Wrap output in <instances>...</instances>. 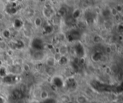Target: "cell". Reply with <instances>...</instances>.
Instances as JSON below:
<instances>
[{
    "mask_svg": "<svg viewBox=\"0 0 123 103\" xmlns=\"http://www.w3.org/2000/svg\"><path fill=\"white\" fill-rule=\"evenodd\" d=\"M0 25H1V22H0Z\"/></svg>",
    "mask_w": 123,
    "mask_h": 103,
    "instance_id": "34",
    "label": "cell"
},
{
    "mask_svg": "<svg viewBox=\"0 0 123 103\" xmlns=\"http://www.w3.org/2000/svg\"><path fill=\"white\" fill-rule=\"evenodd\" d=\"M35 26L36 27H40L41 26V25H42V20L40 18V17H36L35 19Z\"/></svg>",
    "mask_w": 123,
    "mask_h": 103,
    "instance_id": "14",
    "label": "cell"
},
{
    "mask_svg": "<svg viewBox=\"0 0 123 103\" xmlns=\"http://www.w3.org/2000/svg\"><path fill=\"white\" fill-rule=\"evenodd\" d=\"M45 72L48 74V75H50V76H51V75H53L54 74V73H55V69L53 68V67H46V69H45Z\"/></svg>",
    "mask_w": 123,
    "mask_h": 103,
    "instance_id": "8",
    "label": "cell"
},
{
    "mask_svg": "<svg viewBox=\"0 0 123 103\" xmlns=\"http://www.w3.org/2000/svg\"><path fill=\"white\" fill-rule=\"evenodd\" d=\"M44 53L42 50H37L36 52H35V54H33V58L35 59V60L37 61H40L44 58Z\"/></svg>",
    "mask_w": 123,
    "mask_h": 103,
    "instance_id": "5",
    "label": "cell"
},
{
    "mask_svg": "<svg viewBox=\"0 0 123 103\" xmlns=\"http://www.w3.org/2000/svg\"><path fill=\"white\" fill-rule=\"evenodd\" d=\"M40 98L42 99H43V100L47 99L48 98V92L45 91V90L42 91L41 93H40Z\"/></svg>",
    "mask_w": 123,
    "mask_h": 103,
    "instance_id": "11",
    "label": "cell"
},
{
    "mask_svg": "<svg viewBox=\"0 0 123 103\" xmlns=\"http://www.w3.org/2000/svg\"><path fill=\"white\" fill-rule=\"evenodd\" d=\"M10 71L12 74H20L22 73V66L19 64H15V65H12L10 66Z\"/></svg>",
    "mask_w": 123,
    "mask_h": 103,
    "instance_id": "1",
    "label": "cell"
},
{
    "mask_svg": "<svg viewBox=\"0 0 123 103\" xmlns=\"http://www.w3.org/2000/svg\"><path fill=\"white\" fill-rule=\"evenodd\" d=\"M24 35H25V37L29 38V37L31 35V33H30V32L28 30H25L24 31Z\"/></svg>",
    "mask_w": 123,
    "mask_h": 103,
    "instance_id": "25",
    "label": "cell"
},
{
    "mask_svg": "<svg viewBox=\"0 0 123 103\" xmlns=\"http://www.w3.org/2000/svg\"><path fill=\"white\" fill-rule=\"evenodd\" d=\"M44 103H55V100L53 99H45Z\"/></svg>",
    "mask_w": 123,
    "mask_h": 103,
    "instance_id": "27",
    "label": "cell"
},
{
    "mask_svg": "<svg viewBox=\"0 0 123 103\" xmlns=\"http://www.w3.org/2000/svg\"><path fill=\"white\" fill-rule=\"evenodd\" d=\"M43 14L45 17H50L53 15V11L50 9H45L43 11Z\"/></svg>",
    "mask_w": 123,
    "mask_h": 103,
    "instance_id": "10",
    "label": "cell"
},
{
    "mask_svg": "<svg viewBox=\"0 0 123 103\" xmlns=\"http://www.w3.org/2000/svg\"><path fill=\"white\" fill-rule=\"evenodd\" d=\"M55 58H53V57H50L47 59V61H46V64H47V66L48 67H53L55 65Z\"/></svg>",
    "mask_w": 123,
    "mask_h": 103,
    "instance_id": "7",
    "label": "cell"
},
{
    "mask_svg": "<svg viewBox=\"0 0 123 103\" xmlns=\"http://www.w3.org/2000/svg\"><path fill=\"white\" fill-rule=\"evenodd\" d=\"M32 47L38 50H41L43 46V40L40 38H35L33 41H32Z\"/></svg>",
    "mask_w": 123,
    "mask_h": 103,
    "instance_id": "3",
    "label": "cell"
},
{
    "mask_svg": "<svg viewBox=\"0 0 123 103\" xmlns=\"http://www.w3.org/2000/svg\"><path fill=\"white\" fill-rule=\"evenodd\" d=\"M75 21H76V20L72 17V15H69V16L66 17V18L65 20V23L67 25H72L75 23Z\"/></svg>",
    "mask_w": 123,
    "mask_h": 103,
    "instance_id": "6",
    "label": "cell"
},
{
    "mask_svg": "<svg viewBox=\"0 0 123 103\" xmlns=\"http://www.w3.org/2000/svg\"><path fill=\"white\" fill-rule=\"evenodd\" d=\"M3 35L6 37V38H8L10 36V32L8 30H5L4 33H3Z\"/></svg>",
    "mask_w": 123,
    "mask_h": 103,
    "instance_id": "28",
    "label": "cell"
},
{
    "mask_svg": "<svg viewBox=\"0 0 123 103\" xmlns=\"http://www.w3.org/2000/svg\"><path fill=\"white\" fill-rule=\"evenodd\" d=\"M12 97L17 99H21L24 97V94L20 90V89H15L12 91Z\"/></svg>",
    "mask_w": 123,
    "mask_h": 103,
    "instance_id": "4",
    "label": "cell"
},
{
    "mask_svg": "<svg viewBox=\"0 0 123 103\" xmlns=\"http://www.w3.org/2000/svg\"><path fill=\"white\" fill-rule=\"evenodd\" d=\"M76 101L78 103H86L87 99L84 96H79L76 98Z\"/></svg>",
    "mask_w": 123,
    "mask_h": 103,
    "instance_id": "9",
    "label": "cell"
},
{
    "mask_svg": "<svg viewBox=\"0 0 123 103\" xmlns=\"http://www.w3.org/2000/svg\"><path fill=\"white\" fill-rule=\"evenodd\" d=\"M113 103H115V102H113Z\"/></svg>",
    "mask_w": 123,
    "mask_h": 103,
    "instance_id": "35",
    "label": "cell"
},
{
    "mask_svg": "<svg viewBox=\"0 0 123 103\" xmlns=\"http://www.w3.org/2000/svg\"><path fill=\"white\" fill-rule=\"evenodd\" d=\"M102 38L99 36V35H95L93 38V40L95 43H99L102 41Z\"/></svg>",
    "mask_w": 123,
    "mask_h": 103,
    "instance_id": "17",
    "label": "cell"
},
{
    "mask_svg": "<svg viewBox=\"0 0 123 103\" xmlns=\"http://www.w3.org/2000/svg\"><path fill=\"white\" fill-rule=\"evenodd\" d=\"M27 89V88H26V86L25 85V84H22V85H21V87H20V90L23 93V94H25V92H26V90Z\"/></svg>",
    "mask_w": 123,
    "mask_h": 103,
    "instance_id": "24",
    "label": "cell"
},
{
    "mask_svg": "<svg viewBox=\"0 0 123 103\" xmlns=\"http://www.w3.org/2000/svg\"><path fill=\"white\" fill-rule=\"evenodd\" d=\"M116 10H117V12H121V11H122V7L121 6L118 5V6L117 7V8H116Z\"/></svg>",
    "mask_w": 123,
    "mask_h": 103,
    "instance_id": "29",
    "label": "cell"
},
{
    "mask_svg": "<svg viewBox=\"0 0 123 103\" xmlns=\"http://www.w3.org/2000/svg\"><path fill=\"white\" fill-rule=\"evenodd\" d=\"M112 48L110 47V46H107L106 48H105V51H106V53L107 54H110L111 52H112Z\"/></svg>",
    "mask_w": 123,
    "mask_h": 103,
    "instance_id": "26",
    "label": "cell"
},
{
    "mask_svg": "<svg viewBox=\"0 0 123 103\" xmlns=\"http://www.w3.org/2000/svg\"><path fill=\"white\" fill-rule=\"evenodd\" d=\"M60 100L62 101V102H64V103H69L70 102V98L67 95H63L60 97Z\"/></svg>",
    "mask_w": 123,
    "mask_h": 103,
    "instance_id": "12",
    "label": "cell"
},
{
    "mask_svg": "<svg viewBox=\"0 0 123 103\" xmlns=\"http://www.w3.org/2000/svg\"><path fill=\"white\" fill-rule=\"evenodd\" d=\"M22 69H23L24 71H29L30 70V66H29L27 64H25L23 65V67H22Z\"/></svg>",
    "mask_w": 123,
    "mask_h": 103,
    "instance_id": "23",
    "label": "cell"
},
{
    "mask_svg": "<svg viewBox=\"0 0 123 103\" xmlns=\"http://www.w3.org/2000/svg\"><path fill=\"white\" fill-rule=\"evenodd\" d=\"M4 18V15L2 13H0V20H2Z\"/></svg>",
    "mask_w": 123,
    "mask_h": 103,
    "instance_id": "30",
    "label": "cell"
},
{
    "mask_svg": "<svg viewBox=\"0 0 123 103\" xmlns=\"http://www.w3.org/2000/svg\"><path fill=\"white\" fill-rule=\"evenodd\" d=\"M30 103H39V102L37 101H36V100H33V101L30 102Z\"/></svg>",
    "mask_w": 123,
    "mask_h": 103,
    "instance_id": "32",
    "label": "cell"
},
{
    "mask_svg": "<svg viewBox=\"0 0 123 103\" xmlns=\"http://www.w3.org/2000/svg\"><path fill=\"white\" fill-rule=\"evenodd\" d=\"M67 52V48L66 46H61L60 48V51H59V54L60 55H65Z\"/></svg>",
    "mask_w": 123,
    "mask_h": 103,
    "instance_id": "13",
    "label": "cell"
},
{
    "mask_svg": "<svg viewBox=\"0 0 123 103\" xmlns=\"http://www.w3.org/2000/svg\"><path fill=\"white\" fill-rule=\"evenodd\" d=\"M67 61V59L64 56H61V57L60 58V59L58 60V63L60 64H65Z\"/></svg>",
    "mask_w": 123,
    "mask_h": 103,
    "instance_id": "15",
    "label": "cell"
},
{
    "mask_svg": "<svg viewBox=\"0 0 123 103\" xmlns=\"http://www.w3.org/2000/svg\"><path fill=\"white\" fill-rule=\"evenodd\" d=\"M80 15H81L80 10H76L74 12V13H73V15H72V17L76 20L77 17H79L80 16Z\"/></svg>",
    "mask_w": 123,
    "mask_h": 103,
    "instance_id": "16",
    "label": "cell"
},
{
    "mask_svg": "<svg viewBox=\"0 0 123 103\" xmlns=\"http://www.w3.org/2000/svg\"><path fill=\"white\" fill-rule=\"evenodd\" d=\"M7 47V44L5 41H1L0 42V49H2V50H5L6 49Z\"/></svg>",
    "mask_w": 123,
    "mask_h": 103,
    "instance_id": "18",
    "label": "cell"
},
{
    "mask_svg": "<svg viewBox=\"0 0 123 103\" xmlns=\"http://www.w3.org/2000/svg\"><path fill=\"white\" fill-rule=\"evenodd\" d=\"M6 76V71H5V69L4 68L1 69V70H0V77H4Z\"/></svg>",
    "mask_w": 123,
    "mask_h": 103,
    "instance_id": "22",
    "label": "cell"
},
{
    "mask_svg": "<svg viewBox=\"0 0 123 103\" xmlns=\"http://www.w3.org/2000/svg\"><path fill=\"white\" fill-rule=\"evenodd\" d=\"M59 14H60L61 16H64V15H66V10L65 8L62 7V8H61V9L59 10Z\"/></svg>",
    "mask_w": 123,
    "mask_h": 103,
    "instance_id": "21",
    "label": "cell"
},
{
    "mask_svg": "<svg viewBox=\"0 0 123 103\" xmlns=\"http://www.w3.org/2000/svg\"><path fill=\"white\" fill-rule=\"evenodd\" d=\"M3 82V79L2 77H0V84H2Z\"/></svg>",
    "mask_w": 123,
    "mask_h": 103,
    "instance_id": "33",
    "label": "cell"
},
{
    "mask_svg": "<svg viewBox=\"0 0 123 103\" xmlns=\"http://www.w3.org/2000/svg\"><path fill=\"white\" fill-rule=\"evenodd\" d=\"M110 10V13H111V15H113V16H117V15H118V12H117V10L115 9V8H112V9H111V10Z\"/></svg>",
    "mask_w": 123,
    "mask_h": 103,
    "instance_id": "20",
    "label": "cell"
},
{
    "mask_svg": "<svg viewBox=\"0 0 123 103\" xmlns=\"http://www.w3.org/2000/svg\"><path fill=\"white\" fill-rule=\"evenodd\" d=\"M102 15H104V17H109V16L111 15L110 10H108V9H106V10H104L102 12Z\"/></svg>",
    "mask_w": 123,
    "mask_h": 103,
    "instance_id": "19",
    "label": "cell"
},
{
    "mask_svg": "<svg viewBox=\"0 0 123 103\" xmlns=\"http://www.w3.org/2000/svg\"><path fill=\"white\" fill-rule=\"evenodd\" d=\"M80 37H81V33L76 30H72L69 34V40L71 41L75 40H78L80 38Z\"/></svg>",
    "mask_w": 123,
    "mask_h": 103,
    "instance_id": "2",
    "label": "cell"
},
{
    "mask_svg": "<svg viewBox=\"0 0 123 103\" xmlns=\"http://www.w3.org/2000/svg\"><path fill=\"white\" fill-rule=\"evenodd\" d=\"M0 103H5V100L2 97H0Z\"/></svg>",
    "mask_w": 123,
    "mask_h": 103,
    "instance_id": "31",
    "label": "cell"
}]
</instances>
